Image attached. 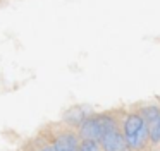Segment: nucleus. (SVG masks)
<instances>
[{
	"label": "nucleus",
	"mask_w": 160,
	"mask_h": 151,
	"mask_svg": "<svg viewBox=\"0 0 160 151\" xmlns=\"http://www.w3.org/2000/svg\"><path fill=\"white\" fill-rule=\"evenodd\" d=\"M139 115L145 119L148 127V141L153 144L160 143V108L158 106H145Z\"/></svg>",
	"instance_id": "2"
},
{
	"label": "nucleus",
	"mask_w": 160,
	"mask_h": 151,
	"mask_svg": "<svg viewBox=\"0 0 160 151\" xmlns=\"http://www.w3.org/2000/svg\"><path fill=\"white\" fill-rule=\"evenodd\" d=\"M52 148L55 151H79V139L74 134H66L53 141Z\"/></svg>",
	"instance_id": "5"
},
{
	"label": "nucleus",
	"mask_w": 160,
	"mask_h": 151,
	"mask_svg": "<svg viewBox=\"0 0 160 151\" xmlns=\"http://www.w3.org/2000/svg\"><path fill=\"white\" fill-rule=\"evenodd\" d=\"M79 136L83 137V139L100 141V137H102L100 117H98V115L84 117V120L79 124Z\"/></svg>",
	"instance_id": "4"
},
{
	"label": "nucleus",
	"mask_w": 160,
	"mask_h": 151,
	"mask_svg": "<svg viewBox=\"0 0 160 151\" xmlns=\"http://www.w3.org/2000/svg\"><path fill=\"white\" fill-rule=\"evenodd\" d=\"M40 151H55V149H53L52 146H47V148H43V149H40Z\"/></svg>",
	"instance_id": "8"
},
{
	"label": "nucleus",
	"mask_w": 160,
	"mask_h": 151,
	"mask_svg": "<svg viewBox=\"0 0 160 151\" xmlns=\"http://www.w3.org/2000/svg\"><path fill=\"white\" fill-rule=\"evenodd\" d=\"M122 137L128 149H141L148 143V127L139 113H129L122 122Z\"/></svg>",
	"instance_id": "1"
},
{
	"label": "nucleus",
	"mask_w": 160,
	"mask_h": 151,
	"mask_svg": "<svg viewBox=\"0 0 160 151\" xmlns=\"http://www.w3.org/2000/svg\"><path fill=\"white\" fill-rule=\"evenodd\" d=\"M79 151H100V144H98V141L93 139H81Z\"/></svg>",
	"instance_id": "7"
},
{
	"label": "nucleus",
	"mask_w": 160,
	"mask_h": 151,
	"mask_svg": "<svg viewBox=\"0 0 160 151\" xmlns=\"http://www.w3.org/2000/svg\"><path fill=\"white\" fill-rule=\"evenodd\" d=\"M84 117H88L86 112H79V110H74V108L66 113V120L71 124V125H79V124L84 120Z\"/></svg>",
	"instance_id": "6"
},
{
	"label": "nucleus",
	"mask_w": 160,
	"mask_h": 151,
	"mask_svg": "<svg viewBox=\"0 0 160 151\" xmlns=\"http://www.w3.org/2000/svg\"><path fill=\"white\" fill-rule=\"evenodd\" d=\"M158 100H160V96H158Z\"/></svg>",
	"instance_id": "9"
},
{
	"label": "nucleus",
	"mask_w": 160,
	"mask_h": 151,
	"mask_svg": "<svg viewBox=\"0 0 160 151\" xmlns=\"http://www.w3.org/2000/svg\"><path fill=\"white\" fill-rule=\"evenodd\" d=\"M98 144L102 146L103 151H128V144H126L122 132L115 127L112 130H107L105 134H102Z\"/></svg>",
	"instance_id": "3"
}]
</instances>
